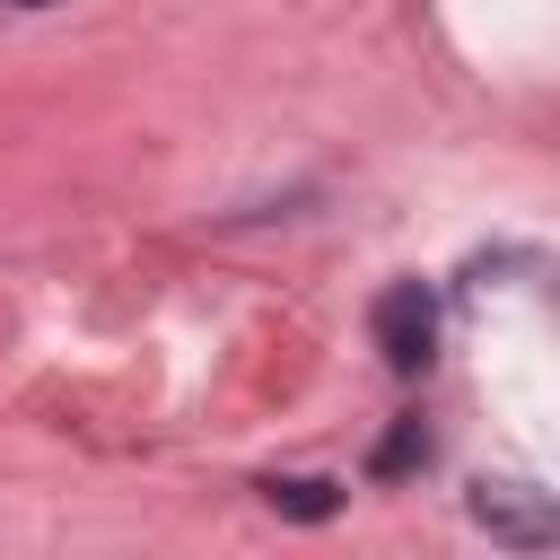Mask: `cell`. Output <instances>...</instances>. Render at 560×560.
<instances>
[{"mask_svg": "<svg viewBox=\"0 0 560 560\" xmlns=\"http://www.w3.org/2000/svg\"><path fill=\"white\" fill-rule=\"evenodd\" d=\"M368 332H376V350H385L394 376H420V368L438 359V298H429V280H394V289H376Z\"/></svg>", "mask_w": 560, "mask_h": 560, "instance_id": "obj_1", "label": "cell"}, {"mask_svg": "<svg viewBox=\"0 0 560 560\" xmlns=\"http://www.w3.org/2000/svg\"><path fill=\"white\" fill-rule=\"evenodd\" d=\"M472 525H490V534L516 542V551L560 542V508H551L534 481H481V490H472Z\"/></svg>", "mask_w": 560, "mask_h": 560, "instance_id": "obj_2", "label": "cell"}, {"mask_svg": "<svg viewBox=\"0 0 560 560\" xmlns=\"http://www.w3.org/2000/svg\"><path fill=\"white\" fill-rule=\"evenodd\" d=\"M262 499H271L280 516H306V525L341 508V490H332V481H262Z\"/></svg>", "mask_w": 560, "mask_h": 560, "instance_id": "obj_3", "label": "cell"}, {"mask_svg": "<svg viewBox=\"0 0 560 560\" xmlns=\"http://www.w3.org/2000/svg\"><path fill=\"white\" fill-rule=\"evenodd\" d=\"M411 464H429V429H420V420H394L385 446H376V472L394 481V472H411Z\"/></svg>", "mask_w": 560, "mask_h": 560, "instance_id": "obj_4", "label": "cell"}, {"mask_svg": "<svg viewBox=\"0 0 560 560\" xmlns=\"http://www.w3.org/2000/svg\"><path fill=\"white\" fill-rule=\"evenodd\" d=\"M26 9H44V0H26Z\"/></svg>", "mask_w": 560, "mask_h": 560, "instance_id": "obj_5", "label": "cell"}]
</instances>
